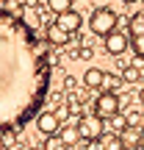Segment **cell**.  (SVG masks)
I'll list each match as a JSON object with an SVG mask.
<instances>
[{"label":"cell","instance_id":"1","mask_svg":"<svg viewBox=\"0 0 144 150\" xmlns=\"http://www.w3.org/2000/svg\"><path fill=\"white\" fill-rule=\"evenodd\" d=\"M47 45L25 17L0 8V131H20L42 111L53 78Z\"/></svg>","mask_w":144,"mask_h":150},{"label":"cell","instance_id":"2","mask_svg":"<svg viewBox=\"0 0 144 150\" xmlns=\"http://www.w3.org/2000/svg\"><path fill=\"white\" fill-rule=\"evenodd\" d=\"M117 25H119V14L114 8H108V6L94 8V11H91V17H89L91 33H94V36H103V39H105L111 31H117Z\"/></svg>","mask_w":144,"mask_h":150},{"label":"cell","instance_id":"3","mask_svg":"<svg viewBox=\"0 0 144 150\" xmlns=\"http://www.w3.org/2000/svg\"><path fill=\"white\" fill-rule=\"evenodd\" d=\"M78 128H80V136L89 142V139H103L108 125H105V117H100V114H80Z\"/></svg>","mask_w":144,"mask_h":150},{"label":"cell","instance_id":"4","mask_svg":"<svg viewBox=\"0 0 144 150\" xmlns=\"http://www.w3.org/2000/svg\"><path fill=\"white\" fill-rule=\"evenodd\" d=\"M119 95L117 92H111V89H103L100 95H97V100H94V114H100V117H111V114H117L119 111Z\"/></svg>","mask_w":144,"mask_h":150},{"label":"cell","instance_id":"5","mask_svg":"<svg viewBox=\"0 0 144 150\" xmlns=\"http://www.w3.org/2000/svg\"><path fill=\"white\" fill-rule=\"evenodd\" d=\"M128 47H130V36H128V33H122V31H111V33L105 36V53L114 56V59H119V56H122Z\"/></svg>","mask_w":144,"mask_h":150},{"label":"cell","instance_id":"6","mask_svg":"<svg viewBox=\"0 0 144 150\" xmlns=\"http://www.w3.org/2000/svg\"><path fill=\"white\" fill-rule=\"evenodd\" d=\"M36 128H39V134H42V136L58 134V128H61L58 114H55V111H39L36 114Z\"/></svg>","mask_w":144,"mask_h":150},{"label":"cell","instance_id":"7","mask_svg":"<svg viewBox=\"0 0 144 150\" xmlns=\"http://www.w3.org/2000/svg\"><path fill=\"white\" fill-rule=\"evenodd\" d=\"M72 36H75V33L64 31V28H61L58 22H53V25H47V28H44V39H47V42L53 45V47H67Z\"/></svg>","mask_w":144,"mask_h":150},{"label":"cell","instance_id":"8","mask_svg":"<svg viewBox=\"0 0 144 150\" xmlns=\"http://www.w3.org/2000/svg\"><path fill=\"white\" fill-rule=\"evenodd\" d=\"M55 22H58L64 31L78 33V31H80V25H83V17H80L75 8H70V11H64V14H55Z\"/></svg>","mask_w":144,"mask_h":150},{"label":"cell","instance_id":"9","mask_svg":"<svg viewBox=\"0 0 144 150\" xmlns=\"http://www.w3.org/2000/svg\"><path fill=\"white\" fill-rule=\"evenodd\" d=\"M103 81H105V70H100V67H89L83 72V86H89V89H103Z\"/></svg>","mask_w":144,"mask_h":150},{"label":"cell","instance_id":"10","mask_svg":"<svg viewBox=\"0 0 144 150\" xmlns=\"http://www.w3.org/2000/svg\"><path fill=\"white\" fill-rule=\"evenodd\" d=\"M58 136H61V139H64L70 147H72V145H78V142L83 139V136H80V128H78V125H61V128H58Z\"/></svg>","mask_w":144,"mask_h":150},{"label":"cell","instance_id":"11","mask_svg":"<svg viewBox=\"0 0 144 150\" xmlns=\"http://www.w3.org/2000/svg\"><path fill=\"white\" fill-rule=\"evenodd\" d=\"M105 125H108V131H111V134H122L130 122H128V114H119V111H117V114H111V117L105 120Z\"/></svg>","mask_w":144,"mask_h":150},{"label":"cell","instance_id":"12","mask_svg":"<svg viewBox=\"0 0 144 150\" xmlns=\"http://www.w3.org/2000/svg\"><path fill=\"white\" fill-rule=\"evenodd\" d=\"M119 139H122V145L133 147V145H141V131L136 128V125H128V128L119 134Z\"/></svg>","mask_w":144,"mask_h":150},{"label":"cell","instance_id":"13","mask_svg":"<svg viewBox=\"0 0 144 150\" xmlns=\"http://www.w3.org/2000/svg\"><path fill=\"white\" fill-rule=\"evenodd\" d=\"M122 78H125V83L144 81V70H141V67H136V64H125V67H122Z\"/></svg>","mask_w":144,"mask_h":150},{"label":"cell","instance_id":"14","mask_svg":"<svg viewBox=\"0 0 144 150\" xmlns=\"http://www.w3.org/2000/svg\"><path fill=\"white\" fill-rule=\"evenodd\" d=\"M70 145H67L64 139H61L58 134H50V136H44V142H42V150H67Z\"/></svg>","mask_w":144,"mask_h":150},{"label":"cell","instance_id":"15","mask_svg":"<svg viewBox=\"0 0 144 150\" xmlns=\"http://www.w3.org/2000/svg\"><path fill=\"white\" fill-rule=\"evenodd\" d=\"M130 50L136 53V59L144 61V33H130Z\"/></svg>","mask_w":144,"mask_h":150},{"label":"cell","instance_id":"16","mask_svg":"<svg viewBox=\"0 0 144 150\" xmlns=\"http://www.w3.org/2000/svg\"><path fill=\"white\" fill-rule=\"evenodd\" d=\"M72 3L75 0H47V8L53 11V14H64V11L72 8Z\"/></svg>","mask_w":144,"mask_h":150},{"label":"cell","instance_id":"17","mask_svg":"<svg viewBox=\"0 0 144 150\" xmlns=\"http://www.w3.org/2000/svg\"><path fill=\"white\" fill-rule=\"evenodd\" d=\"M130 33H144V11H139V14L130 17Z\"/></svg>","mask_w":144,"mask_h":150},{"label":"cell","instance_id":"18","mask_svg":"<svg viewBox=\"0 0 144 150\" xmlns=\"http://www.w3.org/2000/svg\"><path fill=\"white\" fill-rule=\"evenodd\" d=\"M122 83H125V78H122V75H105V81H103V89H111V92H117Z\"/></svg>","mask_w":144,"mask_h":150},{"label":"cell","instance_id":"19","mask_svg":"<svg viewBox=\"0 0 144 150\" xmlns=\"http://www.w3.org/2000/svg\"><path fill=\"white\" fill-rule=\"evenodd\" d=\"M91 56H94V50L89 45H80V61H91Z\"/></svg>","mask_w":144,"mask_h":150},{"label":"cell","instance_id":"20","mask_svg":"<svg viewBox=\"0 0 144 150\" xmlns=\"http://www.w3.org/2000/svg\"><path fill=\"white\" fill-rule=\"evenodd\" d=\"M139 120H141V114L136 111V108H133V111H128V122L130 125H139Z\"/></svg>","mask_w":144,"mask_h":150},{"label":"cell","instance_id":"21","mask_svg":"<svg viewBox=\"0 0 144 150\" xmlns=\"http://www.w3.org/2000/svg\"><path fill=\"white\" fill-rule=\"evenodd\" d=\"M86 150H103V139H89Z\"/></svg>","mask_w":144,"mask_h":150},{"label":"cell","instance_id":"22","mask_svg":"<svg viewBox=\"0 0 144 150\" xmlns=\"http://www.w3.org/2000/svg\"><path fill=\"white\" fill-rule=\"evenodd\" d=\"M72 86H75V81H72V75H67V78H64V89H72Z\"/></svg>","mask_w":144,"mask_h":150},{"label":"cell","instance_id":"23","mask_svg":"<svg viewBox=\"0 0 144 150\" xmlns=\"http://www.w3.org/2000/svg\"><path fill=\"white\" fill-rule=\"evenodd\" d=\"M139 103H141V106H144V89L139 92Z\"/></svg>","mask_w":144,"mask_h":150},{"label":"cell","instance_id":"24","mask_svg":"<svg viewBox=\"0 0 144 150\" xmlns=\"http://www.w3.org/2000/svg\"><path fill=\"white\" fill-rule=\"evenodd\" d=\"M119 150H133V147H128V145H122V147H119Z\"/></svg>","mask_w":144,"mask_h":150},{"label":"cell","instance_id":"25","mask_svg":"<svg viewBox=\"0 0 144 150\" xmlns=\"http://www.w3.org/2000/svg\"><path fill=\"white\" fill-rule=\"evenodd\" d=\"M122 3H139V0H122Z\"/></svg>","mask_w":144,"mask_h":150},{"label":"cell","instance_id":"26","mask_svg":"<svg viewBox=\"0 0 144 150\" xmlns=\"http://www.w3.org/2000/svg\"><path fill=\"white\" fill-rule=\"evenodd\" d=\"M141 145H144V131H141Z\"/></svg>","mask_w":144,"mask_h":150},{"label":"cell","instance_id":"27","mask_svg":"<svg viewBox=\"0 0 144 150\" xmlns=\"http://www.w3.org/2000/svg\"><path fill=\"white\" fill-rule=\"evenodd\" d=\"M25 150H36V147H25Z\"/></svg>","mask_w":144,"mask_h":150},{"label":"cell","instance_id":"28","mask_svg":"<svg viewBox=\"0 0 144 150\" xmlns=\"http://www.w3.org/2000/svg\"><path fill=\"white\" fill-rule=\"evenodd\" d=\"M139 150H144V145H141V147H139Z\"/></svg>","mask_w":144,"mask_h":150}]
</instances>
